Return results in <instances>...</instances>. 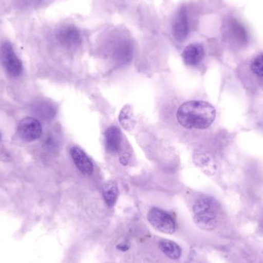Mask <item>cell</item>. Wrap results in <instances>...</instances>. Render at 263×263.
Masks as SVG:
<instances>
[{
    "label": "cell",
    "mask_w": 263,
    "mask_h": 263,
    "mask_svg": "<svg viewBox=\"0 0 263 263\" xmlns=\"http://www.w3.org/2000/svg\"><path fill=\"white\" fill-rule=\"evenodd\" d=\"M230 35L239 43H246L248 40V34L243 25L236 20H231L229 23Z\"/></svg>",
    "instance_id": "8fae6325"
},
{
    "label": "cell",
    "mask_w": 263,
    "mask_h": 263,
    "mask_svg": "<svg viewBox=\"0 0 263 263\" xmlns=\"http://www.w3.org/2000/svg\"><path fill=\"white\" fill-rule=\"evenodd\" d=\"M161 251L170 259L176 260L182 256V249L176 242L170 240H162L159 242Z\"/></svg>",
    "instance_id": "7c38bea8"
},
{
    "label": "cell",
    "mask_w": 263,
    "mask_h": 263,
    "mask_svg": "<svg viewBox=\"0 0 263 263\" xmlns=\"http://www.w3.org/2000/svg\"><path fill=\"white\" fill-rule=\"evenodd\" d=\"M218 207L211 198H202L193 205L194 220L198 227L210 231L214 230L218 223Z\"/></svg>",
    "instance_id": "7a4b0ae2"
},
{
    "label": "cell",
    "mask_w": 263,
    "mask_h": 263,
    "mask_svg": "<svg viewBox=\"0 0 263 263\" xmlns=\"http://www.w3.org/2000/svg\"><path fill=\"white\" fill-rule=\"evenodd\" d=\"M205 55L203 46L199 43H192L184 49L182 53V60L188 66H195L202 62Z\"/></svg>",
    "instance_id": "ba28073f"
},
{
    "label": "cell",
    "mask_w": 263,
    "mask_h": 263,
    "mask_svg": "<svg viewBox=\"0 0 263 263\" xmlns=\"http://www.w3.org/2000/svg\"><path fill=\"white\" fill-rule=\"evenodd\" d=\"M176 117L184 128L205 129L214 122L216 109L207 102L192 100L179 106Z\"/></svg>",
    "instance_id": "6da1fadb"
},
{
    "label": "cell",
    "mask_w": 263,
    "mask_h": 263,
    "mask_svg": "<svg viewBox=\"0 0 263 263\" xmlns=\"http://www.w3.org/2000/svg\"><path fill=\"white\" fill-rule=\"evenodd\" d=\"M252 72L259 78L263 80V53L259 54L253 59L251 63Z\"/></svg>",
    "instance_id": "2e32d148"
},
{
    "label": "cell",
    "mask_w": 263,
    "mask_h": 263,
    "mask_svg": "<svg viewBox=\"0 0 263 263\" xmlns=\"http://www.w3.org/2000/svg\"><path fill=\"white\" fill-rule=\"evenodd\" d=\"M0 60L9 76L18 77L23 72V63L9 42H3L0 46Z\"/></svg>",
    "instance_id": "3957f363"
},
{
    "label": "cell",
    "mask_w": 263,
    "mask_h": 263,
    "mask_svg": "<svg viewBox=\"0 0 263 263\" xmlns=\"http://www.w3.org/2000/svg\"><path fill=\"white\" fill-rule=\"evenodd\" d=\"M57 37L60 43L68 48L77 47L82 41L80 30L72 25L62 26L58 31Z\"/></svg>",
    "instance_id": "52a82bcc"
},
{
    "label": "cell",
    "mask_w": 263,
    "mask_h": 263,
    "mask_svg": "<svg viewBox=\"0 0 263 263\" xmlns=\"http://www.w3.org/2000/svg\"><path fill=\"white\" fill-rule=\"evenodd\" d=\"M106 149L112 154L120 152L121 148V133L116 126L109 127L106 133Z\"/></svg>",
    "instance_id": "30bf717a"
},
{
    "label": "cell",
    "mask_w": 263,
    "mask_h": 263,
    "mask_svg": "<svg viewBox=\"0 0 263 263\" xmlns=\"http://www.w3.org/2000/svg\"><path fill=\"white\" fill-rule=\"evenodd\" d=\"M17 133L25 142H33L41 136L43 128L41 123L35 118L26 117L18 122Z\"/></svg>",
    "instance_id": "5b68a950"
},
{
    "label": "cell",
    "mask_w": 263,
    "mask_h": 263,
    "mask_svg": "<svg viewBox=\"0 0 263 263\" xmlns=\"http://www.w3.org/2000/svg\"><path fill=\"white\" fill-rule=\"evenodd\" d=\"M148 220L158 231L173 234L176 231V222L171 215L159 208H153L148 213Z\"/></svg>",
    "instance_id": "277c9868"
},
{
    "label": "cell",
    "mask_w": 263,
    "mask_h": 263,
    "mask_svg": "<svg viewBox=\"0 0 263 263\" xmlns=\"http://www.w3.org/2000/svg\"><path fill=\"white\" fill-rule=\"evenodd\" d=\"M52 0H42V2H43V3H50V2H52Z\"/></svg>",
    "instance_id": "ac0fdd59"
},
{
    "label": "cell",
    "mask_w": 263,
    "mask_h": 263,
    "mask_svg": "<svg viewBox=\"0 0 263 263\" xmlns=\"http://www.w3.org/2000/svg\"><path fill=\"white\" fill-rule=\"evenodd\" d=\"M118 249L120 250H121V251L123 252H126L128 250H129V245L126 243H120L118 245Z\"/></svg>",
    "instance_id": "e0dca14e"
},
{
    "label": "cell",
    "mask_w": 263,
    "mask_h": 263,
    "mask_svg": "<svg viewBox=\"0 0 263 263\" xmlns=\"http://www.w3.org/2000/svg\"><path fill=\"white\" fill-rule=\"evenodd\" d=\"M120 121L125 129L129 131L133 129L135 126V119L130 107L125 106L122 109L120 115Z\"/></svg>",
    "instance_id": "9a60e30c"
},
{
    "label": "cell",
    "mask_w": 263,
    "mask_h": 263,
    "mask_svg": "<svg viewBox=\"0 0 263 263\" xmlns=\"http://www.w3.org/2000/svg\"><path fill=\"white\" fill-rule=\"evenodd\" d=\"M173 35L178 42L186 40L190 32L188 13L185 6H182L176 13L173 24Z\"/></svg>",
    "instance_id": "8992f818"
},
{
    "label": "cell",
    "mask_w": 263,
    "mask_h": 263,
    "mask_svg": "<svg viewBox=\"0 0 263 263\" xmlns=\"http://www.w3.org/2000/svg\"><path fill=\"white\" fill-rule=\"evenodd\" d=\"M118 188L115 182H109L103 188V197L109 206H114L118 198Z\"/></svg>",
    "instance_id": "5bb4252c"
},
{
    "label": "cell",
    "mask_w": 263,
    "mask_h": 263,
    "mask_svg": "<svg viewBox=\"0 0 263 263\" xmlns=\"http://www.w3.org/2000/svg\"><path fill=\"white\" fill-rule=\"evenodd\" d=\"M71 156L73 159L74 163L83 174L86 176L92 174L93 172V165L87 155L83 150L77 147H73L71 149Z\"/></svg>",
    "instance_id": "9c48e42d"
},
{
    "label": "cell",
    "mask_w": 263,
    "mask_h": 263,
    "mask_svg": "<svg viewBox=\"0 0 263 263\" xmlns=\"http://www.w3.org/2000/svg\"><path fill=\"white\" fill-rule=\"evenodd\" d=\"M133 55V49L130 43L126 41H122L117 45L115 49V57L120 63H125L129 61Z\"/></svg>",
    "instance_id": "4fadbf2b"
}]
</instances>
